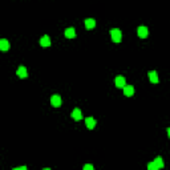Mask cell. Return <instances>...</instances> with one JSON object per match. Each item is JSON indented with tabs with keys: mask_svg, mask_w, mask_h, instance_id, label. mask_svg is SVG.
I'll return each mask as SVG.
<instances>
[{
	"mask_svg": "<svg viewBox=\"0 0 170 170\" xmlns=\"http://www.w3.org/2000/svg\"><path fill=\"white\" fill-rule=\"evenodd\" d=\"M110 36H112V40L116 43V44H118V43H121V39H122V33H121L120 29H112L110 31Z\"/></svg>",
	"mask_w": 170,
	"mask_h": 170,
	"instance_id": "6da1fadb",
	"label": "cell"
},
{
	"mask_svg": "<svg viewBox=\"0 0 170 170\" xmlns=\"http://www.w3.org/2000/svg\"><path fill=\"white\" fill-rule=\"evenodd\" d=\"M137 35H138L141 39H146L148 37V35H149L148 28L144 27V25H142V27H138V28H137Z\"/></svg>",
	"mask_w": 170,
	"mask_h": 170,
	"instance_id": "7a4b0ae2",
	"label": "cell"
},
{
	"mask_svg": "<svg viewBox=\"0 0 170 170\" xmlns=\"http://www.w3.org/2000/svg\"><path fill=\"white\" fill-rule=\"evenodd\" d=\"M50 104H52V106L59 108L61 105V97L59 95H53L50 97Z\"/></svg>",
	"mask_w": 170,
	"mask_h": 170,
	"instance_id": "3957f363",
	"label": "cell"
},
{
	"mask_svg": "<svg viewBox=\"0 0 170 170\" xmlns=\"http://www.w3.org/2000/svg\"><path fill=\"white\" fill-rule=\"evenodd\" d=\"M114 84H116V86L117 88H125V85H126V82H125V79H124L122 76H118V77H116V80H114Z\"/></svg>",
	"mask_w": 170,
	"mask_h": 170,
	"instance_id": "277c9868",
	"label": "cell"
},
{
	"mask_svg": "<svg viewBox=\"0 0 170 170\" xmlns=\"http://www.w3.org/2000/svg\"><path fill=\"white\" fill-rule=\"evenodd\" d=\"M148 75H149V80H150L153 84H157V82L160 81V79H158V75H157V72H155V70H150Z\"/></svg>",
	"mask_w": 170,
	"mask_h": 170,
	"instance_id": "5b68a950",
	"label": "cell"
},
{
	"mask_svg": "<svg viewBox=\"0 0 170 170\" xmlns=\"http://www.w3.org/2000/svg\"><path fill=\"white\" fill-rule=\"evenodd\" d=\"M85 124H86V128L92 130L96 126V120L93 117H88V118H85Z\"/></svg>",
	"mask_w": 170,
	"mask_h": 170,
	"instance_id": "8992f818",
	"label": "cell"
},
{
	"mask_svg": "<svg viewBox=\"0 0 170 170\" xmlns=\"http://www.w3.org/2000/svg\"><path fill=\"white\" fill-rule=\"evenodd\" d=\"M16 75L19 76L20 79H25L27 77V68L25 66H19V69H17V72H16Z\"/></svg>",
	"mask_w": 170,
	"mask_h": 170,
	"instance_id": "52a82bcc",
	"label": "cell"
},
{
	"mask_svg": "<svg viewBox=\"0 0 170 170\" xmlns=\"http://www.w3.org/2000/svg\"><path fill=\"white\" fill-rule=\"evenodd\" d=\"M133 93H134V88H133L132 85H125V88H124V95L130 97V96H133Z\"/></svg>",
	"mask_w": 170,
	"mask_h": 170,
	"instance_id": "ba28073f",
	"label": "cell"
},
{
	"mask_svg": "<svg viewBox=\"0 0 170 170\" xmlns=\"http://www.w3.org/2000/svg\"><path fill=\"white\" fill-rule=\"evenodd\" d=\"M72 118L73 120H76V121H80L82 118V114H81V110L80 109H75L72 112Z\"/></svg>",
	"mask_w": 170,
	"mask_h": 170,
	"instance_id": "9c48e42d",
	"label": "cell"
},
{
	"mask_svg": "<svg viewBox=\"0 0 170 170\" xmlns=\"http://www.w3.org/2000/svg\"><path fill=\"white\" fill-rule=\"evenodd\" d=\"M40 45H41V47H49V45H50L49 36H43V37L40 39Z\"/></svg>",
	"mask_w": 170,
	"mask_h": 170,
	"instance_id": "30bf717a",
	"label": "cell"
},
{
	"mask_svg": "<svg viewBox=\"0 0 170 170\" xmlns=\"http://www.w3.org/2000/svg\"><path fill=\"white\" fill-rule=\"evenodd\" d=\"M65 37H68V39H75V37H76V31H75V28H66V29H65Z\"/></svg>",
	"mask_w": 170,
	"mask_h": 170,
	"instance_id": "8fae6325",
	"label": "cell"
},
{
	"mask_svg": "<svg viewBox=\"0 0 170 170\" xmlns=\"http://www.w3.org/2000/svg\"><path fill=\"white\" fill-rule=\"evenodd\" d=\"M0 49L1 50H8L10 49V43H8L6 39H1V40H0Z\"/></svg>",
	"mask_w": 170,
	"mask_h": 170,
	"instance_id": "7c38bea8",
	"label": "cell"
},
{
	"mask_svg": "<svg viewBox=\"0 0 170 170\" xmlns=\"http://www.w3.org/2000/svg\"><path fill=\"white\" fill-rule=\"evenodd\" d=\"M85 27H86L88 29L95 28V27H96V21L93 19H86V20H85Z\"/></svg>",
	"mask_w": 170,
	"mask_h": 170,
	"instance_id": "4fadbf2b",
	"label": "cell"
},
{
	"mask_svg": "<svg viewBox=\"0 0 170 170\" xmlns=\"http://www.w3.org/2000/svg\"><path fill=\"white\" fill-rule=\"evenodd\" d=\"M154 164L157 165V167H158V169H162V167L165 166L164 161H162V158H161V157H157V158H155V160H154Z\"/></svg>",
	"mask_w": 170,
	"mask_h": 170,
	"instance_id": "5bb4252c",
	"label": "cell"
},
{
	"mask_svg": "<svg viewBox=\"0 0 170 170\" xmlns=\"http://www.w3.org/2000/svg\"><path fill=\"white\" fill-rule=\"evenodd\" d=\"M148 170H160L157 167V165L154 164V161H153V162H149L148 164Z\"/></svg>",
	"mask_w": 170,
	"mask_h": 170,
	"instance_id": "9a60e30c",
	"label": "cell"
},
{
	"mask_svg": "<svg viewBox=\"0 0 170 170\" xmlns=\"http://www.w3.org/2000/svg\"><path fill=\"white\" fill-rule=\"evenodd\" d=\"M82 170H93V166H92L91 164H86V165H84Z\"/></svg>",
	"mask_w": 170,
	"mask_h": 170,
	"instance_id": "2e32d148",
	"label": "cell"
},
{
	"mask_svg": "<svg viewBox=\"0 0 170 170\" xmlns=\"http://www.w3.org/2000/svg\"><path fill=\"white\" fill-rule=\"evenodd\" d=\"M167 135H169V138H170V128H167Z\"/></svg>",
	"mask_w": 170,
	"mask_h": 170,
	"instance_id": "e0dca14e",
	"label": "cell"
},
{
	"mask_svg": "<svg viewBox=\"0 0 170 170\" xmlns=\"http://www.w3.org/2000/svg\"><path fill=\"white\" fill-rule=\"evenodd\" d=\"M20 170H27V166H21L20 167Z\"/></svg>",
	"mask_w": 170,
	"mask_h": 170,
	"instance_id": "ac0fdd59",
	"label": "cell"
},
{
	"mask_svg": "<svg viewBox=\"0 0 170 170\" xmlns=\"http://www.w3.org/2000/svg\"><path fill=\"white\" fill-rule=\"evenodd\" d=\"M12 170H20V167H15V169H12Z\"/></svg>",
	"mask_w": 170,
	"mask_h": 170,
	"instance_id": "d6986e66",
	"label": "cell"
},
{
	"mask_svg": "<svg viewBox=\"0 0 170 170\" xmlns=\"http://www.w3.org/2000/svg\"><path fill=\"white\" fill-rule=\"evenodd\" d=\"M43 170H50V169H48V167H45V169H43Z\"/></svg>",
	"mask_w": 170,
	"mask_h": 170,
	"instance_id": "ffe728a7",
	"label": "cell"
}]
</instances>
